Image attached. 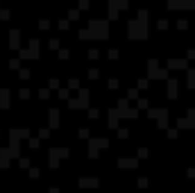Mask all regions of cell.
Segmentation results:
<instances>
[{
  "label": "cell",
  "mask_w": 195,
  "mask_h": 193,
  "mask_svg": "<svg viewBox=\"0 0 195 193\" xmlns=\"http://www.w3.org/2000/svg\"><path fill=\"white\" fill-rule=\"evenodd\" d=\"M30 136V130L27 127H11L9 130V152L11 157H21V139Z\"/></svg>",
  "instance_id": "6da1fadb"
},
{
  "label": "cell",
  "mask_w": 195,
  "mask_h": 193,
  "mask_svg": "<svg viewBox=\"0 0 195 193\" xmlns=\"http://www.w3.org/2000/svg\"><path fill=\"white\" fill-rule=\"evenodd\" d=\"M64 155H68V150L66 148H50V166H57V159L59 157H64Z\"/></svg>",
  "instance_id": "7a4b0ae2"
},
{
  "label": "cell",
  "mask_w": 195,
  "mask_h": 193,
  "mask_svg": "<svg viewBox=\"0 0 195 193\" xmlns=\"http://www.w3.org/2000/svg\"><path fill=\"white\" fill-rule=\"evenodd\" d=\"M21 45V30H9V48Z\"/></svg>",
  "instance_id": "3957f363"
},
{
  "label": "cell",
  "mask_w": 195,
  "mask_h": 193,
  "mask_svg": "<svg viewBox=\"0 0 195 193\" xmlns=\"http://www.w3.org/2000/svg\"><path fill=\"white\" fill-rule=\"evenodd\" d=\"M0 107L2 109L9 107V89H0Z\"/></svg>",
  "instance_id": "277c9868"
},
{
  "label": "cell",
  "mask_w": 195,
  "mask_h": 193,
  "mask_svg": "<svg viewBox=\"0 0 195 193\" xmlns=\"http://www.w3.org/2000/svg\"><path fill=\"white\" fill-rule=\"evenodd\" d=\"M48 120H50V127H57V120H59V112H57V109H50Z\"/></svg>",
  "instance_id": "5b68a950"
},
{
  "label": "cell",
  "mask_w": 195,
  "mask_h": 193,
  "mask_svg": "<svg viewBox=\"0 0 195 193\" xmlns=\"http://www.w3.org/2000/svg\"><path fill=\"white\" fill-rule=\"evenodd\" d=\"M39 45H41V41H39L36 37H34V39H30V50L34 52V57H39Z\"/></svg>",
  "instance_id": "8992f818"
},
{
  "label": "cell",
  "mask_w": 195,
  "mask_h": 193,
  "mask_svg": "<svg viewBox=\"0 0 195 193\" xmlns=\"http://www.w3.org/2000/svg\"><path fill=\"white\" fill-rule=\"evenodd\" d=\"M21 57H23V59H36V57H34V52H32L30 48H27V50H21Z\"/></svg>",
  "instance_id": "52a82bcc"
},
{
  "label": "cell",
  "mask_w": 195,
  "mask_h": 193,
  "mask_svg": "<svg viewBox=\"0 0 195 193\" xmlns=\"http://www.w3.org/2000/svg\"><path fill=\"white\" fill-rule=\"evenodd\" d=\"M18 96L23 98V100H27V98H30V89H21V91H18Z\"/></svg>",
  "instance_id": "ba28073f"
},
{
  "label": "cell",
  "mask_w": 195,
  "mask_h": 193,
  "mask_svg": "<svg viewBox=\"0 0 195 193\" xmlns=\"http://www.w3.org/2000/svg\"><path fill=\"white\" fill-rule=\"evenodd\" d=\"M9 68H14V71H16V68H21V61L18 59H11L9 61Z\"/></svg>",
  "instance_id": "9c48e42d"
},
{
  "label": "cell",
  "mask_w": 195,
  "mask_h": 193,
  "mask_svg": "<svg viewBox=\"0 0 195 193\" xmlns=\"http://www.w3.org/2000/svg\"><path fill=\"white\" fill-rule=\"evenodd\" d=\"M30 148H39V136H30Z\"/></svg>",
  "instance_id": "30bf717a"
},
{
  "label": "cell",
  "mask_w": 195,
  "mask_h": 193,
  "mask_svg": "<svg viewBox=\"0 0 195 193\" xmlns=\"http://www.w3.org/2000/svg\"><path fill=\"white\" fill-rule=\"evenodd\" d=\"M21 168H30V159H25V157H21Z\"/></svg>",
  "instance_id": "8fae6325"
},
{
  "label": "cell",
  "mask_w": 195,
  "mask_h": 193,
  "mask_svg": "<svg viewBox=\"0 0 195 193\" xmlns=\"http://www.w3.org/2000/svg\"><path fill=\"white\" fill-rule=\"evenodd\" d=\"M39 173H41L39 168H30V177H39Z\"/></svg>",
  "instance_id": "7c38bea8"
},
{
  "label": "cell",
  "mask_w": 195,
  "mask_h": 193,
  "mask_svg": "<svg viewBox=\"0 0 195 193\" xmlns=\"http://www.w3.org/2000/svg\"><path fill=\"white\" fill-rule=\"evenodd\" d=\"M21 77L27 80V77H30V71H27V68H21Z\"/></svg>",
  "instance_id": "4fadbf2b"
},
{
  "label": "cell",
  "mask_w": 195,
  "mask_h": 193,
  "mask_svg": "<svg viewBox=\"0 0 195 193\" xmlns=\"http://www.w3.org/2000/svg\"><path fill=\"white\" fill-rule=\"evenodd\" d=\"M48 25H50V23L45 21V18H43V21H39V27H41V30H45V27H48Z\"/></svg>",
  "instance_id": "5bb4252c"
},
{
  "label": "cell",
  "mask_w": 195,
  "mask_h": 193,
  "mask_svg": "<svg viewBox=\"0 0 195 193\" xmlns=\"http://www.w3.org/2000/svg\"><path fill=\"white\" fill-rule=\"evenodd\" d=\"M39 98H48V89H39Z\"/></svg>",
  "instance_id": "9a60e30c"
},
{
  "label": "cell",
  "mask_w": 195,
  "mask_h": 193,
  "mask_svg": "<svg viewBox=\"0 0 195 193\" xmlns=\"http://www.w3.org/2000/svg\"><path fill=\"white\" fill-rule=\"evenodd\" d=\"M0 16H2V18H9V9H0Z\"/></svg>",
  "instance_id": "2e32d148"
},
{
  "label": "cell",
  "mask_w": 195,
  "mask_h": 193,
  "mask_svg": "<svg viewBox=\"0 0 195 193\" xmlns=\"http://www.w3.org/2000/svg\"><path fill=\"white\" fill-rule=\"evenodd\" d=\"M0 168H9V161H5L2 157H0Z\"/></svg>",
  "instance_id": "e0dca14e"
}]
</instances>
